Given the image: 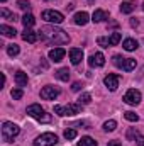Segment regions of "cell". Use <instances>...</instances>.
Instances as JSON below:
<instances>
[{"mask_svg": "<svg viewBox=\"0 0 144 146\" xmlns=\"http://www.w3.org/2000/svg\"><path fill=\"white\" fill-rule=\"evenodd\" d=\"M20 21H22V24H24V27H26V29H31V27L34 26V22H36V17H34L32 14L26 12V14H24V17H22Z\"/></svg>", "mask_w": 144, "mask_h": 146, "instance_id": "2e32d148", "label": "cell"}, {"mask_svg": "<svg viewBox=\"0 0 144 146\" xmlns=\"http://www.w3.org/2000/svg\"><path fill=\"white\" fill-rule=\"evenodd\" d=\"M39 33H41L42 39H46L51 44H68L70 42V36L63 29L54 27V26H44Z\"/></svg>", "mask_w": 144, "mask_h": 146, "instance_id": "6da1fadb", "label": "cell"}, {"mask_svg": "<svg viewBox=\"0 0 144 146\" xmlns=\"http://www.w3.org/2000/svg\"><path fill=\"white\" fill-rule=\"evenodd\" d=\"M80 110H81V104L54 106V114H58V115H61V117H65V115H68V117H71V115H76V114H80Z\"/></svg>", "mask_w": 144, "mask_h": 146, "instance_id": "277c9868", "label": "cell"}, {"mask_svg": "<svg viewBox=\"0 0 144 146\" xmlns=\"http://www.w3.org/2000/svg\"><path fill=\"white\" fill-rule=\"evenodd\" d=\"M124 117H126L127 121H131V122H137V121H139V115H137L136 112H132V110L124 112Z\"/></svg>", "mask_w": 144, "mask_h": 146, "instance_id": "83f0119b", "label": "cell"}, {"mask_svg": "<svg viewBox=\"0 0 144 146\" xmlns=\"http://www.w3.org/2000/svg\"><path fill=\"white\" fill-rule=\"evenodd\" d=\"M27 82H29V78H27V73H24V72H17V73H15V83H17L19 87H24V85H27Z\"/></svg>", "mask_w": 144, "mask_h": 146, "instance_id": "d6986e66", "label": "cell"}, {"mask_svg": "<svg viewBox=\"0 0 144 146\" xmlns=\"http://www.w3.org/2000/svg\"><path fill=\"white\" fill-rule=\"evenodd\" d=\"M65 54H66V51L63 48H54V49L49 51V60L54 61V63H58V61H61L65 58Z\"/></svg>", "mask_w": 144, "mask_h": 146, "instance_id": "5bb4252c", "label": "cell"}, {"mask_svg": "<svg viewBox=\"0 0 144 146\" xmlns=\"http://www.w3.org/2000/svg\"><path fill=\"white\" fill-rule=\"evenodd\" d=\"M37 37H39V34L34 33L32 29H26V31L22 33V39H24V41H27V42H36Z\"/></svg>", "mask_w": 144, "mask_h": 146, "instance_id": "e0dca14e", "label": "cell"}, {"mask_svg": "<svg viewBox=\"0 0 144 146\" xmlns=\"http://www.w3.org/2000/svg\"><path fill=\"white\" fill-rule=\"evenodd\" d=\"M97 42H98L102 48H108V46H110V41H108V37H98V39H97Z\"/></svg>", "mask_w": 144, "mask_h": 146, "instance_id": "d6a6232c", "label": "cell"}, {"mask_svg": "<svg viewBox=\"0 0 144 146\" xmlns=\"http://www.w3.org/2000/svg\"><path fill=\"white\" fill-rule=\"evenodd\" d=\"M58 143V136L54 133H42L41 136H37L34 146H54Z\"/></svg>", "mask_w": 144, "mask_h": 146, "instance_id": "8992f818", "label": "cell"}, {"mask_svg": "<svg viewBox=\"0 0 144 146\" xmlns=\"http://www.w3.org/2000/svg\"><path fill=\"white\" fill-rule=\"evenodd\" d=\"M134 10V3L132 2H122L120 3V12L122 14H131Z\"/></svg>", "mask_w": 144, "mask_h": 146, "instance_id": "cb8c5ba5", "label": "cell"}, {"mask_svg": "<svg viewBox=\"0 0 144 146\" xmlns=\"http://www.w3.org/2000/svg\"><path fill=\"white\" fill-rule=\"evenodd\" d=\"M88 65H90L92 68H100V66L105 65V56H104L102 53H93V54H90V58H88Z\"/></svg>", "mask_w": 144, "mask_h": 146, "instance_id": "8fae6325", "label": "cell"}, {"mask_svg": "<svg viewBox=\"0 0 144 146\" xmlns=\"http://www.w3.org/2000/svg\"><path fill=\"white\" fill-rule=\"evenodd\" d=\"M141 92L139 90H136V88H131V90H127L126 92V95H124V102L126 104H129V106H137L139 102H141Z\"/></svg>", "mask_w": 144, "mask_h": 146, "instance_id": "ba28073f", "label": "cell"}, {"mask_svg": "<svg viewBox=\"0 0 144 146\" xmlns=\"http://www.w3.org/2000/svg\"><path fill=\"white\" fill-rule=\"evenodd\" d=\"M98 143L93 139V138H90V136H83L80 141H78V146H97Z\"/></svg>", "mask_w": 144, "mask_h": 146, "instance_id": "603a6c76", "label": "cell"}, {"mask_svg": "<svg viewBox=\"0 0 144 146\" xmlns=\"http://www.w3.org/2000/svg\"><path fill=\"white\" fill-rule=\"evenodd\" d=\"M81 87H83V85H81L80 82H75V83H73V87H71V90H73V92H78V90H81Z\"/></svg>", "mask_w": 144, "mask_h": 146, "instance_id": "e575fe53", "label": "cell"}, {"mask_svg": "<svg viewBox=\"0 0 144 146\" xmlns=\"http://www.w3.org/2000/svg\"><path fill=\"white\" fill-rule=\"evenodd\" d=\"M108 19V14L105 10H102V9H97L95 12H93V15H92V21L93 22H102V21H105Z\"/></svg>", "mask_w": 144, "mask_h": 146, "instance_id": "ac0fdd59", "label": "cell"}, {"mask_svg": "<svg viewBox=\"0 0 144 146\" xmlns=\"http://www.w3.org/2000/svg\"><path fill=\"white\" fill-rule=\"evenodd\" d=\"M119 80H120V76H119V75L108 73L107 76L104 78V83H105V87H107L110 92H115V90H117V87H119Z\"/></svg>", "mask_w": 144, "mask_h": 146, "instance_id": "30bf717a", "label": "cell"}, {"mask_svg": "<svg viewBox=\"0 0 144 146\" xmlns=\"http://www.w3.org/2000/svg\"><path fill=\"white\" fill-rule=\"evenodd\" d=\"M143 10H144V3H143Z\"/></svg>", "mask_w": 144, "mask_h": 146, "instance_id": "f35d334b", "label": "cell"}, {"mask_svg": "<svg viewBox=\"0 0 144 146\" xmlns=\"http://www.w3.org/2000/svg\"><path fill=\"white\" fill-rule=\"evenodd\" d=\"M54 76L58 80H61V82H68L70 80V70L68 68H59L58 72L54 73Z\"/></svg>", "mask_w": 144, "mask_h": 146, "instance_id": "7402d4cb", "label": "cell"}, {"mask_svg": "<svg viewBox=\"0 0 144 146\" xmlns=\"http://www.w3.org/2000/svg\"><path fill=\"white\" fill-rule=\"evenodd\" d=\"M73 19H75V24L76 26H85V24H88V21H92L87 12H76Z\"/></svg>", "mask_w": 144, "mask_h": 146, "instance_id": "9a60e30c", "label": "cell"}, {"mask_svg": "<svg viewBox=\"0 0 144 146\" xmlns=\"http://www.w3.org/2000/svg\"><path fill=\"white\" fill-rule=\"evenodd\" d=\"M115 127H117V122H115L114 119H110V121H105V122H104V131H107V133L115 131Z\"/></svg>", "mask_w": 144, "mask_h": 146, "instance_id": "d4e9b609", "label": "cell"}, {"mask_svg": "<svg viewBox=\"0 0 144 146\" xmlns=\"http://www.w3.org/2000/svg\"><path fill=\"white\" fill-rule=\"evenodd\" d=\"M58 95H59V90L53 85H46L41 90V99H44V100H54Z\"/></svg>", "mask_w": 144, "mask_h": 146, "instance_id": "9c48e42d", "label": "cell"}, {"mask_svg": "<svg viewBox=\"0 0 144 146\" xmlns=\"http://www.w3.org/2000/svg\"><path fill=\"white\" fill-rule=\"evenodd\" d=\"M27 114H29L32 119L39 121V122H49V121H51V115L42 109L39 104H32V106H29V107H27Z\"/></svg>", "mask_w": 144, "mask_h": 146, "instance_id": "3957f363", "label": "cell"}, {"mask_svg": "<svg viewBox=\"0 0 144 146\" xmlns=\"http://www.w3.org/2000/svg\"><path fill=\"white\" fill-rule=\"evenodd\" d=\"M0 33H2L5 37H15V34H17V31H15L14 27L5 26V24H2V26H0Z\"/></svg>", "mask_w": 144, "mask_h": 146, "instance_id": "44dd1931", "label": "cell"}, {"mask_svg": "<svg viewBox=\"0 0 144 146\" xmlns=\"http://www.w3.org/2000/svg\"><path fill=\"white\" fill-rule=\"evenodd\" d=\"M137 24H139V22H137V21H136V19H132V21H131V26H132V27H136V26H137Z\"/></svg>", "mask_w": 144, "mask_h": 146, "instance_id": "8d00e7d4", "label": "cell"}, {"mask_svg": "<svg viewBox=\"0 0 144 146\" xmlns=\"http://www.w3.org/2000/svg\"><path fill=\"white\" fill-rule=\"evenodd\" d=\"M19 133H20V127H19L17 124L9 122V121L2 124V138H3V141L12 143V141H14V138H15Z\"/></svg>", "mask_w": 144, "mask_h": 146, "instance_id": "7a4b0ae2", "label": "cell"}, {"mask_svg": "<svg viewBox=\"0 0 144 146\" xmlns=\"http://www.w3.org/2000/svg\"><path fill=\"white\" fill-rule=\"evenodd\" d=\"M22 90L20 88H15V90H12V99H15V100H19V99H22Z\"/></svg>", "mask_w": 144, "mask_h": 146, "instance_id": "836d02e7", "label": "cell"}, {"mask_svg": "<svg viewBox=\"0 0 144 146\" xmlns=\"http://www.w3.org/2000/svg\"><path fill=\"white\" fill-rule=\"evenodd\" d=\"M0 2H7V0H0Z\"/></svg>", "mask_w": 144, "mask_h": 146, "instance_id": "74e56055", "label": "cell"}, {"mask_svg": "<svg viewBox=\"0 0 144 146\" xmlns=\"http://www.w3.org/2000/svg\"><path fill=\"white\" fill-rule=\"evenodd\" d=\"M19 51H20V49H19V46H17V44H9V46H7V54H9V56H12V58H14V56H17V54H19Z\"/></svg>", "mask_w": 144, "mask_h": 146, "instance_id": "484cf974", "label": "cell"}, {"mask_svg": "<svg viewBox=\"0 0 144 146\" xmlns=\"http://www.w3.org/2000/svg\"><path fill=\"white\" fill-rule=\"evenodd\" d=\"M83 60V51L80 48H71L70 49V61L71 65H80Z\"/></svg>", "mask_w": 144, "mask_h": 146, "instance_id": "4fadbf2b", "label": "cell"}, {"mask_svg": "<svg viewBox=\"0 0 144 146\" xmlns=\"http://www.w3.org/2000/svg\"><path fill=\"white\" fill-rule=\"evenodd\" d=\"M17 5H19V9H22V10H26V12L31 10V2H29V0H17Z\"/></svg>", "mask_w": 144, "mask_h": 146, "instance_id": "4dcf8cb0", "label": "cell"}, {"mask_svg": "<svg viewBox=\"0 0 144 146\" xmlns=\"http://www.w3.org/2000/svg\"><path fill=\"white\" fill-rule=\"evenodd\" d=\"M90 102H92V95L90 94H81L80 99H78V104H81V106H87Z\"/></svg>", "mask_w": 144, "mask_h": 146, "instance_id": "f1b7e54d", "label": "cell"}, {"mask_svg": "<svg viewBox=\"0 0 144 146\" xmlns=\"http://www.w3.org/2000/svg\"><path fill=\"white\" fill-rule=\"evenodd\" d=\"M0 15L2 17H5V19H9V21H15L17 17H15V14H12L10 10H7V9H2L0 10Z\"/></svg>", "mask_w": 144, "mask_h": 146, "instance_id": "f546056e", "label": "cell"}, {"mask_svg": "<svg viewBox=\"0 0 144 146\" xmlns=\"http://www.w3.org/2000/svg\"><path fill=\"white\" fill-rule=\"evenodd\" d=\"M107 146H122V143H120V141H117V139H114V141H108Z\"/></svg>", "mask_w": 144, "mask_h": 146, "instance_id": "d590c367", "label": "cell"}, {"mask_svg": "<svg viewBox=\"0 0 144 146\" xmlns=\"http://www.w3.org/2000/svg\"><path fill=\"white\" fill-rule=\"evenodd\" d=\"M114 65L124 72H132L136 68V60L134 58H122L120 54H115L114 56Z\"/></svg>", "mask_w": 144, "mask_h": 146, "instance_id": "5b68a950", "label": "cell"}, {"mask_svg": "<svg viewBox=\"0 0 144 146\" xmlns=\"http://www.w3.org/2000/svg\"><path fill=\"white\" fill-rule=\"evenodd\" d=\"M65 138H66V139H75V138H76V131L71 129V127H70V129H65Z\"/></svg>", "mask_w": 144, "mask_h": 146, "instance_id": "1f68e13d", "label": "cell"}, {"mask_svg": "<svg viewBox=\"0 0 144 146\" xmlns=\"http://www.w3.org/2000/svg\"><path fill=\"white\" fill-rule=\"evenodd\" d=\"M122 46H124L126 51H134V49H137V41L132 39V37H127V39L122 42Z\"/></svg>", "mask_w": 144, "mask_h": 146, "instance_id": "ffe728a7", "label": "cell"}, {"mask_svg": "<svg viewBox=\"0 0 144 146\" xmlns=\"http://www.w3.org/2000/svg\"><path fill=\"white\" fill-rule=\"evenodd\" d=\"M127 139L136 141V145H139V146H144V136L139 133V131H136L134 127L127 131Z\"/></svg>", "mask_w": 144, "mask_h": 146, "instance_id": "7c38bea8", "label": "cell"}, {"mask_svg": "<svg viewBox=\"0 0 144 146\" xmlns=\"http://www.w3.org/2000/svg\"><path fill=\"white\" fill-rule=\"evenodd\" d=\"M120 39H122V34L120 33H112L110 37H108V41H110V46H115V44H119L120 42Z\"/></svg>", "mask_w": 144, "mask_h": 146, "instance_id": "4316f807", "label": "cell"}, {"mask_svg": "<svg viewBox=\"0 0 144 146\" xmlns=\"http://www.w3.org/2000/svg\"><path fill=\"white\" fill-rule=\"evenodd\" d=\"M42 19H44L46 22H51V24H61V22L65 21L63 14L58 12V10H44V12H42Z\"/></svg>", "mask_w": 144, "mask_h": 146, "instance_id": "52a82bcc", "label": "cell"}]
</instances>
